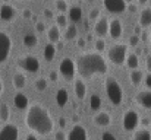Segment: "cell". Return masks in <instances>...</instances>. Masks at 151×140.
<instances>
[{
	"mask_svg": "<svg viewBox=\"0 0 151 140\" xmlns=\"http://www.w3.org/2000/svg\"><path fill=\"white\" fill-rule=\"evenodd\" d=\"M25 124L28 126L31 131H35L37 134H41V136L50 134L54 127L53 118L50 112L47 111V108H44L41 104H37V102L27 108Z\"/></svg>",
	"mask_w": 151,
	"mask_h": 140,
	"instance_id": "obj_1",
	"label": "cell"
},
{
	"mask_svg": "<svg viewBox=\"0 0 151 140\" xmlns=\"http://www.w3.org/2000/svg\"><path fill=\"white\" fill-rule=\"evenodd\" d=\"M75 69L82 77L91 79L96 75L107 73L109 66H107L106 58L100 53H84V54L78 55L76 63H75Z\"/></svg>",
	"mask_w": 151,
	"mask_h": 140,
	"instance_id": "obj_2",
	"label": "cell"
},
{
	"mask_svg": "<svg viewBox=\"0 0 151 140\" xmlns=\"http://www.w3.org/2000/svg\"><path fill=\"white\" fill-rule=\"evenodd\" d=\"M104 88H106L107 98L110 99V102L113 105H120L122 104V101H123V91H122V86H120V83L117 82L116 77H113V76L106 77Z\"/></svg>",
	"mask_w": 151,
	"mask_h": 140,
	"instance_id": "obj_3",
	"label": "cell"
},
{
	"mask_svg": "<svg viewBox=\"0 0 151 140\" xmlns=\"http://www.w3.org/2000/svg\"><path fill=\"white\" fill-rule=\"evenodd\" d=\"M126 55H128V45L126 44H114L107 51V58L116 66H122L126 60Z\"/></svg>",
	"mask_w": 151,
	"mask_h": 140,
	"instance_id": "obj_4",
	"label": "cell"
},
{
	"mask_svg": "<svg viewBox=\"0 0 151 140\" xmlns=\"http://www.w3.org/2000/svg\"><path fill=\"white\" fill-rule=\"evenodd\" d=\"M16 64L27 70V72H31V73H37L40 70V60L35 57V55H31V54H25V55H21L16 61Z\"/></svg>",
	"mask_w": 151,
	"mask_h": 140,
	"instance_id": "obj_5",
	"label": "cell"
},
{
	"mask_svg": "<svg viewBox=\"0 0 151 140\" xmlns=\"http://www.w3.org/2000/svg\"><path fill=\"white\" fill-rule=\"evenodd\" d=\"M139 124V114L135 109H128L122 117V126L126 131H134Z\"/></svg>",
	"mask_w": 151,
	"mask_h": 140,
	"instance_id": "obj_6",
	"label": "cell"
},
{
	"mask_svg": "<svg viewBox=\"0 0 151 140\" xmlns=\"http://www.w3.org/2000/svg\"><path fill=\"white\" fill-rule=\"evenodd\" d=\"M12 51V40L7 32L0 31V64L4 63Z\"/></svg>",
	"mask_w": 151,
	"mask_h": 140,
	"instance_id": "obj_7",
	"label": "cell"
},
{
	"mask_svg": "<svg viewBox=\"0 0 151 140\" xmlns=\"http://www.w3.org/2000/svg\"><path fill=\"white\" fill-rule=\"evenodd\" d=\"M59 72H60V75H62L65 79H68V80L73 79V76H75V73H76L75 61H73L72 58H69V57H65V58L60 61V64H59Z\"/></svg>",
	"mask_w": 151,
	"mask_h": 140,
	"instance_id": "obj_8",
	"label": "cell"
},
{
	"mask_svg": "<svg viewBox=\"0 0 151 140\" xmlns=\"http://www.w3.org/2000/svg\"><path fill=\"white\" fill-rule=\"evenodd\" d=\"M19 137V129L15 124H4L0 129V140H18Z\"/></svg>",
	"mask_w": 151,
	"mask_h": 140,
	"instance_id": "obj_9",
	"label": "cell"
},
{
	"mask_svg": "<svg viewBox=\"0 0 151 140\" xmlns=\"http://www.w3.org/2000/svg\"><path fill=\"white\" fill-rule=\"evenodd\" d=\"M128 3L123 0H104L103 1V7L110 12V13H122L126 10Z\"/></svg>",
	"mask_w": 151,
	"mask_h": 140,
	"instance_id": "obj_10",
	"label": "cell"
},
{
	"mask_svg": "<svg viewBox=\"0 0 151 140\" xmlns=\"http://www.w3.org/2000/svg\"><path fill=\"white\" fill-rule=\"evenodd\" d=\"M66 140H88L87 130H85L82 126L75 124V126L70 129V131H69V134H68Z\"/></svg>",
	"mask_w": 151,
	"mask_h": 140,
	"instance_id": "obj_11",
	"label": "cell"
},
{
	"mask_svg": "<svg viewBox=\"0 0 151 140\" xmlns=\"http://www.w3.org/2000/svg\"><path fill=\"white\" fill-rule=\"evenodd\" d=\"M15 15H16V9H15L12 4H9V3H1V6H0V19H1V21L9 22V21H12V19L15 18Z\"/></svg>",
	"mask_w": 151,
	"mask_h": 140,
	"instance_id": "obj_12",
	"label": "cell"
},
{
	"mask_svg": "<svg viewBox=\"0 0 151 140\" xmlns=\"http://www.w3.org/2000/svg\"><path fill=\"white\" fill-rule=\"evenodd\" d=\"M94 31H96V34L103 38L104 35H107L109 34V21H107V18H104V16H101L97 19V22H96V25H94Z\"/></svg>",
	"mask_w": 151,
	"mask_h": 140,
	"instance_id": "obj_13",
	"label": "cell"
},
{
	"mask_svg": "<svg viewBox=\"0 0 151 140\" xmlns=\"http://www.w3.org/2000/svg\"><path fill=\"white\" fill-rule=\"evenodd\" d=\"M135 101L141 107L151 109V91H141V92H138L137 96H135Z\"/></svg>",
	"mask_w": 151,
	"mask_h": 140,
	"instance_id": "obj_14",
	"label": "cell"
},
{
	"mask_svg": "<svg viewBox=\"0 0 151 140\" xmlns=\"http://www.w3.org/2000/svg\"><path fill=\"white\" fill-rule=\"evenodd\" d=\"M122 31H123V26L119 19H113L109 22V34L111 38H119L122 35Z\"/></svg>",
	"mask_w": 151,
	"mask_h": 140,
	"instance_id": "obj_15",
	"label": "cell"
},
{
	"mask_svg": "<svg viewBox=\"0 0 151 140\" xmlns=\"http://www.w3.org/2000/svg\"><path fill=\"white\" fill-rule=\"evenodd\" d=\"M73 91H75V96H76L79 101L85 99V96H87V85H85V82H84L82 79H78V80H75Z\"/></svg>",
	"mask_w": 151,
	"mask_h": 140,
	"instance_id": "obj_16",
	"label": "cell"
},
{
	"mask_svg": "<svg viewBox=\"0 0 151 140\" xmlns=\"http://www.w3.org/2000/svg\"><path fill=\"white\" fill-rule=\"evenodd\" d=\"M94 123H96L99 127H107V126L111 123V117H110L109 112L101 111V112H97V114L94 115Z\"/></svg>",
	"mask_w": 151,
	"mask_h": 140,
	"instance_id": "obj_17",
	"label": "cell"
},
{
	"mask_svg": "<svg viewBox=\"0 0 151 140\" xmlns=\"http://www.w3.org/2000/svg\"><path fill=\"white\" fill-rule=\"evenodd\" d=\"M13 105L18 108V109H27L28 105H29V99L27 95L24 93H16L13 96Z\"/></svg>",
	"mask_w": 151,
	"mask_h": 140,
	"instance_id": "obj_18",
	"label": "cell"
},
{
	"mask_svg": "<svg viewBox=\"0 0 151 140\" xmlns=\"http://www.w3.org/2000/svg\"><path fill=\"white\" fill-rule=\"evenodd\" d=\"M151 25V7H144L139 13V26L147 28Z\"/></svg>",
	"mask_w": 151,
	"mask_h": 140,
	"instance_id": "obj_19",
	"label": "cell"
},
{
	"mask_svg": "<svg viewBox=\"0 0 151 140\" xmlns=\"http://www.w3.org/2000/svg\"><path fill=\"white\" fill-rule=\"evenodd\" d=\"M68 99H69V93H68V91L65 88L57 89V92H56V104L59 107H65L66 102H68Z\"/></svg>",
	"mask_w": 151,
	"mask_h": 140,
	"instance_id": "obj_20",
	"label": "cell"
},
{
	"mask_svg": "<svg viewBox=\"0 0 151 140\" xmlns=\"http://www.w3.org/2000/svg\"><path fill=\"white\" fill-rule=\"evenodd\" d=\"M68 16H69V19H70L72 22H78V21H81V18H82V9H81L79 6H72V7H69Z\"/></svg>",
	"mask_w": 151,
	"mask_h": 140,
	"instance_id": "obj_21",
	"label": "cell"
},
{
	"mask_svg": "<svg viewBox=\"0 0 151 140\" xmlns=\"http://www.w3.org/2000/svg\"><path fill=\"white\" fill-rule=\"evenodd\" d=\"M13 86L16 88V89H22L25 85H27V77H25V75L24 73H15L13 75Z\"/></svg>",
	"mask_w": 151,
	"mask_h": 140,
	"instance_id": "obj_22",
	"label": "cell"
},
{
	"mask_svg": "<svg viewBox=\"0 0 151 140\" xmlns=\"http://www.w3.org/2000/svg\"><path fill=\"white\" fill-rule=\"evenodd\" d=\"M129 79H131V82H132V85L134 86H138V85H141L142 83V79H144V75H142V72L141 70H132L131 72V75H129Z\"/></svg>",
	"mask_w": 151,
	"mask_h": 140,
	"instance_id": "obj_23",
	"label": "cell"
},
{
	"mask_svg": "<svg viewBox=\"0 0 151 140\" xmlns=\"http://www.w3.org/2000/svg\"><path fill=\"white\" fill-rule=\"evenodd\" d=\"M54 55H56V47H54V44L49 43L43 50V57L46 58V61H51L54 58Z\"/></svg>",
	"mask_w": 151,
	"mask_h": 140,
	"instance_id": "obj_24",
	"label": "cell"
},
{
	"mask_svg": "<svg viewBox=\"0 0 151 140\" xmlns=\"http://www.w3.org/2000/svg\"><path fill=\"white\" fill-rule=\"evenodd\" d=\"M132 140H151V133L150 130L147 129H141V130H137L132 136Z\"/></svg>",
	"mask_w": 151,
	"mask_h": 140,
	"instance_id": "obj_25",
	"label": "cell"
},
{
	"mask_svg": "<svg viewBox=\"0 0 151 140\" xmlns=\"http://www.w3.org/2000/svg\"><path fill=\"white\" fill-rule=\"evenodd\" d=\"M76 37H78V29H76L75 23L68 25L66 32H65V38H66V41H72V40H75Z\"/></svg>",
	"mask_w": 151,
	"mask_h": 140,
	"instance_id": "obj_26",
	"label": "cell"
},
{
	"mask_svg": "<svg viewBox=\"0 0 151 140\" xmlns=\"http://www.w3.org/2000/svg\"><path fill=\"white\" fill-rule=\"evenodd\" d=\"M126 66H128L129 69L137 70L138 66H139V58H138V55H137V54H128V55H126Z\"/></svg>",
	"mask_w": 151,
	"mask_h": 140,
	"instance_id": "obj_27",
	"label": "cell"
},
{
	"mask_svg": "<svg viewBox=\"0 0 151 140\" xmlns=\"http://www.w3.org/2000/svg\"><path fill=\"white\" fill-rule=\"evenodd\" d=\"M38 44V37L35 34H25L24 35V45L25 47H35Z\"/></svg>",
	"mask_w": 151,
	"mask_h": 140,
	"instance_id": "obj_28",
	"label": "cell"
},
{
	"mask_svg": "<svg viewBox=\"0 0 151 140\" xmlns=\"http://www.w3.org/2000/svg\"><path fill=\"white\" fill-rule=\"evenodd\" d=\"M49 40H50V44L60 41V31L56 25L50 26V29H49Z\"/></svg>",
	"mask_w": 151,
	"mask_h": 140,
	"instance_id": "obj_29",
	"label": "cell"
},
{
	"mask_svg": "<svg viewBox=\"0 0 151 140\" xmlns=\"http://www.w3.org/2000/svg\"><path fill=\"white\" fill-rule=\"evenodd\" d=\"M90 107H91V109H94V111H99L101 108V98L99 95H91L90 96Z\"/></svg>",
	"mask_w": 151,
	"mask_h": 140,
	"instance_id": "obj_30",
	"label": "cell"
},
{
	"mask_svg": "<svg viewBox=\"0 0 151 140\" xmlns=\"http://www.w3.org/2000/svg\"><path fill=\"white\" fill-rule=\"evenodd\" d=\"M9 117H10V108H9V105L1 104L0 105V120L1 121H7Z\"/></svg>",
	"mask_w": 151,
	"mask_h": 140,
	"instance_id": "obj_31",
	"label": "cell"
},
{
	"mask_svg": "<svg viewBox=\"0 0 151 140\" xmlns=\"http://www.w3.org/2000/svg\"><path fill=\"white\" fill-rule=\"evenodd\" d=\"M47 86H49V80H47L46 77H38V79L35 80V88H37L38 91H46Z\"/></svg>",
	"mask_w": 151,
	"mask_h": 140,
	"instance_id": "obj_32",
	"label": "cell"
},
{
	"mask_svg": "<svg viewBox=\"0 0 151 140\" xmlns=\"http://www.w3.org/2000/svg\"><path fill=\"white\" fill-rule=\"evenodd\" d=\"M54 6H56V9H57L60 13H63V12L69 10V6H68V3H66L65 0H57V1L54 3Z\"/></svg>",
	"mask_w": 151,
	"mask_h": 140,
	"instance_id": "obj_33",
	"label": "cell"
},
{
	"mask_svg": "<svg viewBox=\"0 0 151 140\" xmlns=\"http://www.w3.org/2000/svg\"><path fill=\"white\" fill-rule=\"evenodd\" d=\"M56 22H57V28H59V26H66V22H68L66 15H65V13H59V15L56 16Z\"/></svg>",
	"mask_w": 151,
	"mask_h": 140,
	"instance_id": "obj_34",
	"label": "cell"
},
{
	"mask_svg": "<svg viewBox=\"0 0 151 140\" xmlns=\"http://www.w3.org/2000/svg\"><path fill=\"white\" fill-rule=\"evenodd\" d=\"M106 48V41L103 40V38H99L97 41H96V50L97 51H103Z\"/></svg>",
	"mask_w": 151,
	"mask_h": 140,
	"instance_id": "obj_35",
	"label": "cell"
},
{
	"mask_svg": "<svg viewBox=\"0 0 151 140\" xmlns=\"http://www.w3.org/2000/svg\"><path fill=\"white\" fill-rule=\"evenodd\" d=\"M101 140H117V139H116V136H114L113 133H110V131H104V133L101 134Z\"/></svg>",
	"mask_w": 151,
	"mask_h": 140,
	"instance_id": "obj_36",
	"label": "cell"
},
{
	"mask_svg": "<svg viewBox=\"0 0 151 140\" xmlns=\"http://www.w3.org/2000/svg\"><path fill=\"white\" fill-rule=\"evenodd\" d=\"M54 140H66V133L63 130H57L54 133Z\"/></svg>",
	"mask_w": 151,
	"mask_h": 140,
	"instance_id": "obj_37",
	"label": "cell"
},
{
	"mask_svg": "<svg viewBox=\"0 0 151 140\" xmlns=\"http://www.w3.org/2000/svg\"><path fill=\"white\" fill-rule=\"evenodd\" d=\"M99 16H100V10H99L97 7L91 9V12H90V19H99Z\"/></svg>",
	"mask_w": 151,
	"mask_h": 140,
	"instance_id": "obj_38",
	"label": "cell"
},
{
	"mask_svg": "<svg viewBox=\"0 0 151 140\" xmlns=\"http://www.w3.org/2000/svg\"><path fill=\"white\" fill-rule=\"evenodd\" d=\"M138 43H139V37H137V35H131V38H129V45L137 47L138 45Z\"/></svg>",
	"mask_w": 151,
	"mask_h": 140,
	"instance_id": "obj_39",
	"label": "cell"
},
{
	"mask_svg": "<svg viewBox=\"0 0 151 140\" xmlns=\"http://www.w3.org/2000/svg\"><path fill=\"white\" fill-rule=\"evenodd\" d=\"M35 28H37L38 32H43V31L46 29V23H43V22H37V23H35Z\"/></svg>",
	"mask_w": 151,
	"mask_h": 140,
	"instance_id": "obj_40",
	"label": "cell"
},
{
	"mask_svg": "<svg viewBox=\"0 0 151 140\" xmlns=\"http://www.w3.org/2000/svg\"><path fill=\"white\" fill-rule=\"evenodd\" d=\"M144 83L147 85V88H151V73H147V76L144 79Z\"/></svg>",
	"mask_w": 151,
	"mask_h": 140,
	"instance_id": "obj_41",
	"label": "cell"
},
{
	"mask_svg": "<svg viewBox=\"0 0 151 140\" xmlns=\"http://www.w3.org/2000/svg\"><path fill=\"white\" fill-rule=\"evenodd\" d=\"M145 67H147L148 73H151V55H148L147 60H145Z\"/></svg>",
	"mask_w": 151,
	"mask_h": 140,
	"instance_id": "obj_42",
	"label": "cell"
},
{
	"mask_svg": "<svg viewBox=\"0 0 151 140\" xmlns=\"http://www.w3.org/2000/svg\"><path fill=\"white\" fill-rule=\"evenodd\" d=\"M22 15H24V18H28V19L32 18V12H31L29 9H25V10L22 12Z\"/></svg>",
	"mask_w": 151,
	"mask_h": 140,
	"instance_id": "obj_43",
	"label": "cell"
},
{
	"mask_svg": "<svg viewBox=\"0 0 151 140\" xmlns=\"http://www.w3.org/2000/svg\"><path fill=\"white\" fill-rule=\"evenodd\" d=\"M76 43H78V47H81V48H84V47H85V38H82V37H79Z\"/></svg>",
	"mask_w": 151,
	"mask_h": 140,
	"instance_id": "obj_44",
	"label": "cell"
},
{
	"mask_svg": "<svg viewBox=\"0 0 151 140\" xmlns=\"http://www.w3.org/2000/svg\"><path fill=\"white\" fill-rule=\"evenodd\" d=\"M126 9H128L129 12H135V10H137V4H135V3H131V4L126 6Z\"/></svg>",
	"mask_w": 151,
	"mask_h": 140,
	"instance_id": "obj_45",
	"label": "cell"
},
{
	"mask_svg": "<svg viewBox=\"0 0 151 140\" xmlns=\"http://www.w3.org/2000/svg\"><path fill=\"white\" fill-rule=\"evenodd\" d=\"M59 126H60V130L66 126V120H65L63 117H60V118H59Z\"/></svg>",
	"mask_w": 151,
	"mask_h": 140,
	"instance_id": "obj_46",
	"label": "cell"
},
{
	"mask_svg": "<svg viewBox=\"0 0 151 140\" xmlns=\"http://www.w3.org/2000/svg\"><path fill=\"white\" fill-rule=\"evenodd\" d=\"M49 77H50V80H53V82H56V80H57V73H56V72H50Z\"/></svg>",
	"mask_w": 151,
	"mask_h": 140,
	"instance_id": "obj_47",
	"label": "cell"
},
{
	"mask_svg": "<svg viewBox=\"0 0 151 140\" xmlns=\"http://www.w3.org/2000/svg\"><path fill=\"white\" fill-rule=\"evenodd\" d=\"M44 15H46L47 18H53V12H51L50 9H44Z\"/></svg>",
	"mask_w": 151,
	"mask_h": 140,
	"instance_id": "obj_48",
	"label": "cell"
},
{
	"mask_svg": "<svg viewBox=\"0 0 151 140\" xmlns=\"http://www.w3.org/2000/svg\"><path fill=\"white\" fill-rule=\"evenodd\" d=\"M3 89H4V83H3V79L0 77V95L3 93Z\"/></svg>",
	"mask_w": 151,
	"mask_h": 140,
	"instance_id": "obj_49",
	"label": "cell"
},
{
	"mask_svg": "<svg viewBox=\"0 0 151 140\" xmlns=\"http://www.w3.org/2000/svg\"><path fill=\"white\" fill-rule=\"evenodd\" d=\"M25 140H38V139H37L34 134H28V136L25 137Z\"/></svg>",
	"mask_w": 151,
	"mask_h": 140,
	"instance_id": "obj_50",
	"label": "cell"
},
{
	"mask_svg": "<svg viewBox=\"0 0 151 140\" xmlns=\"http://www.w3.org/2000/svg\"><path fill=\"white\" fill-rule=\"evenodd\" d=\"M141 35H142V40H147V32H142Z\"/></svg>",
	"mask_w": 151,
	"mask_h": 140,
	"instance_id": "obj_51",
	"label": "cell"
},
{
	"mask_svg": "<svg viewBox=\"0 0 151 140\" xmlns=\"http://www.w3.org/2000/svg\"><path fill=\"white\" fill-rule=\"evenodd\" d=\"M150 41H151V31H150Z\"/></svg>",
	"mask_w": 151,
	"mask_h": 140,
	"instance_id": "obj_52",
	"label": "cell"
}]
</instances>
